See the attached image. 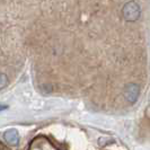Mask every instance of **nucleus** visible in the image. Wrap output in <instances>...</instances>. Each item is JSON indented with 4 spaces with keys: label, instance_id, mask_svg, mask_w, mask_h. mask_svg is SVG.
I'll return each instance as SVG.
<instances>
[{
    "label": "nucleus",
    "instance_id": "nucleus-2",
    "mask_svg": "<svg viewBox=\"0 0 150 150\" xmlns=\"http://www.w3.org/2000/svg\"><path fill=\"white\" fill-rule=\"evenodd\" d=\"M139 94H140V88L135 83H129L124 87V90H123L124 98L131 104L137 102V99L139 98Z\"/></svg>",
    "mask_w": 150,
    "mask_h": 150
},
{
    "label": "nucleus",
    "instance_id": "nucleus-3",
    "mask_svg": "<svg viewBox=\"0 0 150 150\" xmlns=\"http://www.w3.org/2000/svg\"><path fill=\"white\" fill-rule=\"evenodd\" d=\"M4 139L7 143H9L10 146H17L19 142V134L17 132V130L15 129H10L7 130L4 133Z\"/></svg>",
    "mask_w": 150,
    "mask_h": 150
},
{
    "label": "nucleus",
    "instance_id": "nucleus-1",
    "mask_svg": "<svg viewBox=\"0 0 150 150\" xmlns=\"http://www.w3.org/2000/svg\"><path fill=\"white\" fill-rule=\"evenodd\" d=\"M123 17L128 22H135L140 16V7L134 1H130L123 7Z\"/></svg>",
    "mask_w": 150,
    "mask_h": 150
},
{
    "label": "nucleus",
    "instance_id": "nucleus-4",
    "mask_svg": "<svg viewBox=\"0 0 150 150\" xmlns=\"http://www.w3.org/2000/svg\"><path fill=\"white\" fill-rule=\"evenodd\" d=\"M8 85V78L7 76L2 72H0V89L5 88L6 86Z\"/></svg>",
    "mask_w": 150,
    "mask_h": 150
}]
</instances>
